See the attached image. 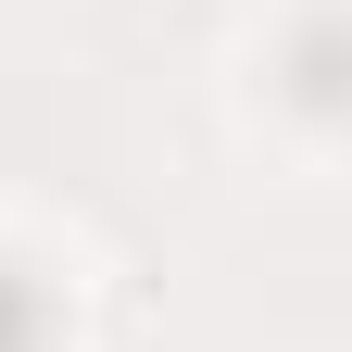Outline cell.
Listing matches in <instances>:
<instances>
[{
  "label": "cell",
  "mask_w": 352,
  "mask_h": 352,
  "mask_svg": "<svg viewBox=\"0 0 352 352\" xmlns=\"http://www.w3.org/2000/svg\"><path fill=\"white\" fill-rule=\"evenodd\" d=\"M289 101L302 113H352V13H315L289 38Z\"/></svg>",
  "instance_id": "obj_1"
},
{
  "label": "cell",
  "mask_w": 352,
  "mask_h": 352,
  "mask_svg": "<svg viewBox=\"0 0 352 352\" xmlns=\"http://www.w3.org/2000/svg\"><path fill=\"white\" fill-rule=\"evenodd\" d=\"M51 327H63V302L25 277V264H0V352H51Z\"/></svg>",
  "instance_id": "obj_2"
}]
</instances>
